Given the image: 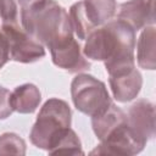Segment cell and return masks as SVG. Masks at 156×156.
I'll use <instances>...</instances> for the list:
<instances>
[{
  "label": "cell",
  "mask_w": 156,
  "mask_h": 156,
  "mask_svg": "<svg viewBox=\"0 0 156 156\" xmlns=\"http://www.w3.org/2000/svg\"><path fill=\"white\" fill-rule=\"evenodd\" d=\"M48 49L54 65L69 73H80L90 68V62L84 56L79 43L73 35L51 44Z\"/></svg>",
  "instance_id": "7"
},
{
  "label": "cell",
  "mask_w": 156,
  "mask_h": 156,
  "mask_svg": "<svg viewBox=\"0 0 156 156\" xmlns=\"http://www.w3.org/2000/svg\"><path fill=\"white\" fill-rule=\"evenodd\" d=\"M135 32L123 21L115 20L94 28L85 38L87 58L104 61L108 77L124 73L134 65Z\"/></svg>",
  "instance_id": "1"
},
{
  "label": "cell",
  "mask_w": 156,
  "mask_h": 156,
  "mask_svg": "<svg viewBox=\"0 0 156 156\" xmlns=\"http://www.w3.org/2000/svg\"><path fill=\"white\" fill-rule=\"evenodd\" d=\"M71 96L74 107L89 117L102 113L112 104L105 83L88 73H79L73 78Z\"/></svg>",
  "instance_id": "4"
},
{
  "label": "cell",
  "mask_w": 156,
  "mask_h": 156,
  "mask_svg": "<svg viewBox=\"0 0 156 156\" xmlns=\"http://www.w3.org/2000/svg\"><path fill=\"white\" fill-rule=\"evenodd\" d=\"M72 111L69 105L61 99L51 98L40 108L37 121L29 133L30 143L38 149L49 150L60 135L71 128Z\"/></svg>",
  "instance_id": "3"
},
{
  "label": "cell",
  "mask_w": 156,
  "mask_h": 156,
  "mask_svg": "<svg viewBox=\"0 0 156 156\" xmlns=\"http://www.w3.org/2000/svg\"><path fill=\"white\" fill-rule=\"evenodd\" d=\"M1 67H2V65H1V63H0V68H1Z\"/></svg>",
  "instance_id": "21"
},
{
  "label": "cell",
  "mask_w": 156,
  "mask_h": 156,
  "mask_svg": "<svg viewBox=\"0 0 156 156\" xmlns=\"http://www.w3.org/2000/svg\"><path fill=\"white\" fill-rule=\"evenodd\" d=\"M0 18L1 24L18 23V10L16 0H0Z\"/></svg>",
  "instance_id": "18"
},
{
  "label": "cell",
  "mask_w": 156,
  "mask_h": 156,
  "mask_svg": "<svg viewBox=\"0 0 156 156\" xmlns=\"http://www.w3.org/2000/svg\"><path fill=\"white\" fill-rule=\"evenodd\" d=\"M84 13L93 28L107 23L116 13V0H83Z\"/></svg>",
  "instance_id": "13"
},
{
  "label": "cell",
  "mask_w": 156,
  "mask_h": 156,
  "mask_svg": "<svg viewBox=\"0 0 156 156\" xmlns=\"http://www.w3.org/2000/svg\"><path fill=\"white\" fill-rule=\"evenodd\" d=\"M50 155L57 154H67V155H83L84 151L82 149V143L76 134V132L71 128L66 129L60 138L54 143V145L48 150Z\"/></svg>",
  "instance_id": "15"
},
{
  "label": "cell",
  "mask_w": 156,
  "mask_h": 156,
  "mask_svg": "<svg viewBox=\"0 0 156 156\" xmlns=\"http://www.w3.org/2000/svg\"><path fill=\"white\" fill-rule=\"evenodd\" d=\"M1 30L9 41L10 60L21 63H33L45 56L44 45L33 39L18 23L1 24Z\"/></svg>",
  "instance_id": "5"
},
{
  "label": "cell",
  "mask_w": 156,
  "mask_h": 156,
  "mask_svg": "<svg viewBox=\"0 0 156 156\" xmlns=\"http://www.w3.org/2000/svg\"><path fill=\"white\" fill-rule=\"evenodd\" d=\"M118 20L134 32L155 24V0H128L121 4Z\"/></svg>",
  "instance_id": "9"
},
{
  "label": "cell",
  "mask_w": 156,
  "mask_h": 156,
  "mask_svg": "<svg viewBox=\"0 0 156 156\" xmlns=\"http://www.w3.org/2000/svg\"><path fill=\"white\" fill-rule=\"evenodd\" d=\"M127 124L134 135L143 143H147L155 135V105L139 99L127 111Z\"/></svg>",
  "instance_id": "8"
},
{
  "label": "cell",
  "mask_w": 156,
  "mask_h": 156,
  "mask_svg": "<svg viewBox=\"0 0 156 156\" xmlns=\"http://www.w3.org/2000/svg\"><path fill=\"white\" fill-rule=\"evenodd\" d=\"M108 83L113 98L119 102H129L134 100L141 90L143 77L134 67L124 73L108 77Z\"/></svg>",
  "instance_id": "10"
},
{
  "label": "cell",
  "mask_w": 156,
  "mask_h": 156,
  "mask_svg": "<svg viewBox=\"0 0 156 156\" xmlns=\"http://www.w3.org/2000/svg\"><path fill=\"white\" fill-rule=\"evenodd\" d=\"M26 141L16 133H2L0 135V155H24Z\"/></svg>",
  "instance_id": "17"
},
{
  "label": "cell",
  "mask_w": 156,
  "mask_h": 156,
  "mask_svg": "<svg viewBox=\"0 0 156 156\" xmlns=\"http://www.w3.org/2000/svg\"><path fill=\"white\" fill-rule=\"evenodd\" d=\"M10 96H11V91L5 87L0 85V119H6L13 112Z\"/></svg>",
  "instance_id": "19"
},
{
  "label": "cell",
  "mask_w": 156,
  "mask_h": 156,
  "mask_svg": "<svg viewBox=\"0 0 156 156\" xmlns=\"http://www.w3.org/2000/svg\"><path fill=\"white\" fill-rule=\"evenodd\" d=\"M13 111L18 113H33L41 101V93L39 88L32 83L18 85L11 91L10 96Z\"/></svg>",
  "instance_id": "11"
},
{
  "label": "cell",
  "mask_w": 156,
  "mask_h": 156,
  "mask_svg": "<svg viewBox=\"0 0 156 156\" xmlns=\"http://www.w3.org/2000/svg\"><path fill=\"white\" fill-rule=\"evenodd\" d=\"M16 1H17V4L21 6V10H24V9H28V7H30V6L35 5V4H38V2L41 1V0H16Z\"/></svg>",
  "instance_id": "20"
},
{
  "label": "cell",
  "mask_w": 156,
  "mask_h": 156,
  "mask_svg": "<svg viewBox=\"0 0 156 156\" xmlns=\"http://www.w3.org/2000/svg\"><path fill=\"white\" fill-rule=\"evenodd\" d=\"M145 145V143H143L134 135V133L129 129L126 122L113 129L104 140L100 141V144L90 154L130 156L143 151Z\"/></svg>",
  "instance_id": "6"
},
{
  "label": "cell",
  "mask_w": 156,
  "mask_h": 156,
  "mask_svg": "<svg viewBox=\"0 0 156 156\" xmlns=\"http://www.w3.org/2000/svg\"><path fill=\"white\" fill-rule=\"evenodd\" d=\"M127 122V115L115 104H111L102 113L91 117V127L101 141L104 140L113 129Z\"/></svg>",
  "instance_id": "12"
},
{
  "label": "cell",
  "mask_w": 156,
  "mask_h": 156,
  "mask_svg": "<svg viewBox=\"0 0 156 156\" xmlns=\"http://www.w3.org/2000/svg\"><path fill=\"white\" fill-rule=\"evenodd\" d=\"M155 39L156 32L154 26L143 28L136 44V60L140 68L155 69L156 57H155Z\"/></svg>",
  "instance_id": "14"
},
{
  "label": "cell",
  "mask_w": 156,
  "mask_h": 156,
  "mask_svg": "<svg viewBox=\"0 0 156 156\" xmlns=\"http://www.w3.org/2000/svg\"><path fill=\"white\" fill-rule=\"evenodd\" d=\"M68 16H69V21H71V24H72V29H73V33L77 35L78 39L80 40H85V38L88 37V34L94 29L85 13H84V7H83V1H77L74 2L71 7H69V12H68Z\"/></svg>",
  "instance_id": "16"
},
{
  "label": "cell",
  "mask_w": 156,
  "mask_h": 156,
  "mask_svg": "<svg viewBox=\"0 0 156 156\" xmlns=\"http://www.w3.org/2000/svg\"><path fill=\"white\" fill-rule=\"evenodd\" d=\"M21 23L33 39L46 48L73 35L68 12L55 0H41L21 10Z\"/></svg>",
  "instance_id": "2"
}]
</instances>
